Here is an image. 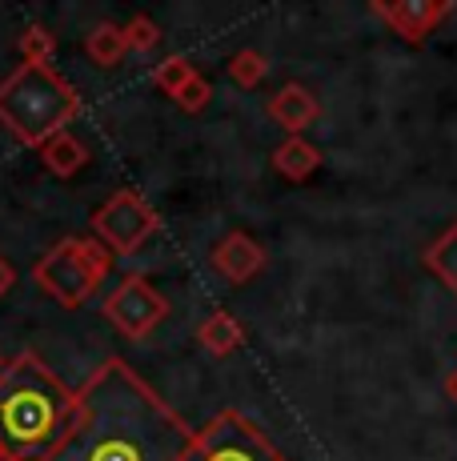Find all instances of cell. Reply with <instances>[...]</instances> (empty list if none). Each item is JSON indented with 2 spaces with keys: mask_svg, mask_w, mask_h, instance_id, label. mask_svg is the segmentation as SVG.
<instances>
[{
  "mask_svg": "<svg viewBox=\"0 0 457 461\" xmlns=\"http://www.w3.org/2000/svg\"><path fill=\"white\" fill-rule=\"evenodd\" d=\"M209 261H213V269L221 273L228 285H249V281L265 269V249H261L249 233L237 229V233H228L213 245V257H209Z\"/></svg>",
  "mask_w": 457,
  "mask_h": 461,
  "instance_id": "9",
  "label": "cell"
},
{
  "mask_svg": "<svg viewBox=\"0 0 457 461\" xmlns=\"http://www.w3.org/2000/svg\"><path fill=\"white\" fill-rule=\"evenodd\" d=\"M173 101H177V104H181V109H184V113H201V109H205V104H209V101H213V85H209V81H205V77H201V73H197V77H193V81H189V85H184V88H181V93H177V96H173Z\"/></svg>",
  "mask_w": 457,
  "mask_h": 461,
  "instance_id": "20",
  "label": "cell"
},
{
  "mask_svg": "<svg viewBox=\"0 0 457 461\" xmlns=\"http://www.w3.org/2000/svg\"><path fill=\"white\" fill-rule=\"evenodd\" d=\"M81 418V385H65L37 353H16L0 374V457L49 461Z\"/></svg>",
  "mask_w": 457,
  "mask_h": 461,
  "instance_id": "2",
  "label": "cell"
},
{
  "mask_svg": "<svg viewBox=\"0 0 457 461\" xmlns=\"http://www.w3.org/2000/svg\"><path fill=\"white\" fill-rule=\"evenodd\" d=\"M193 425L137 374L109 357L81 385V418L49 461H181Z\"/></svg>",
  "mask_w": 457,
  "mask_h": 461,
  "instance_id": "1",
  "label": "cell"
},
{
  "mask_svg": "<svg viewBox=\"0 0 457 461\" xmlns=\"http://www.w3.org/2000/svg\"><path fill=\"white\" fill-rule=\"evenodd\" d=\"M265 113L273 117V125H281L289 132V137H301V132L321 117V101L305 85H285L269 96Z\"/></svg>",
  "mask_w": 457,
  "mask_h": 461,
  "instance_id": "10",
  "label": "cell"
},
{
  "mask_svg": "<svg viewBox=\"0 0 457 461\" xmlns=\"http://www.w3.org/2000/svg\"><path fill=\"white\" fill-rule=\"evenodd\" d=\"M181 461H285V454L241 410H221L205 429L193 433Z\"/></svg>",
  "mask_w": 457,
  "mask_h": 461,
  "instance_id": "5",
  "label": "cell"
},
{
  "mask_svg": "<svg viewBox=\"0 0 457 461\" xmlns=\"http://www.w3.org/2000/svg\"><path fill=\"white\" fill-rule=\"evenodd\" d=\"M4 366H8V361H4V353H0V374H4Z\"/></svg>",
  "mask_w": 457,
  "mask_h": 461,
  "instance_id": "23",
  "label": "cell"
},
{
  "mask_svg": "<svg viewBox=\"0 0 457 461\" xmlns=\"http://www.w3.org/2000/svg\"><path fill=\"white\" fill-rule=\"evenodd\" d=\"M161 229V217L140 193L121 189L93 212V237L104 245L112 257H133L148 237Z\"/></svg>",
  "mask_w": 457,
  "mask_h": 461,
  "instance_id": "6",
  "label": "cell"
},
{
  "mask_svg": "<svg viewBox=\"0 0 457 461\" xmlns=\"http://www.w3.org/2000/svg\"><path fill=\"white\" fill-rule=\"evenodd\" d=\"M273 168L285 176V181L301 185V181H309V176L321 168V149L309 145L305 137H285L273 149Z\"/></svg>",
  "mask_w": 457,
  "mask_h": 461,
  "instance_id": "12",
  "label": "cell"
},
{
  "mask_svg": "<svg viewBox=\"0 0 457 461\" xmlns=\"http://www.w3.org/2000/svg\"><path fill=\"white\" fill-rule=\"evenodd\" d=\"M125 29V44L133 52H153L157 44H161V29H157V21L153 16H145V13H137L129 24H121Z\"/></svg>",
  "mask_w": 457,
  "mask_h": 461,
  "instance_id": "19",
  "label": "cell"
},
{
  "mask_svg": "<svg viewBox=\"0 0 457 461\" xmlns=\"http://www.w3.org/2000/svg\"><path fill=\"white\" fill-rule=\"evenodd\" d=\"M57 60V41H52L49 29L32 24V29L21 32V65H40V68H52Z\"/></svg>",
  "mask_w": 457,
  "mask_h": 461,
  "instance_id": "18",
  "label": "cell"
},
{
  "mask_svg": "<svg viewBox=\"0 0 457 461\" xmlns=\"http://www.w3.org/2000/svg\"><path fill=\"white\" fill-rule=\"evenodd\" d=\"M0 461H4V457H0Z\"/></svg>",
  "mask_w": 457,
  "mask_h": 461,
  "instance_id": "24",
  "label": "cell"
},
{
  "mask_svg": "<svg viewBox=\"0 0 457 461\" xmlns=\"http://www.w3.org/2000/svg\"><path fill=\"white\" fill-rule=\"evenodd\" d=\"M228 81L233 85H241V88H257L261 81H265V73H269V60L261 57L257 49H237L233 57H228Z\"/></svg>",
  "mask_w": 457,
  "mask_h": 461,
  "instance_id": "17",
  "label": "cell"
},
{
  "mask_svg": "<svg viewBox=\"0 0 457 461\" xmlns=\"http://www.w3.org/2000/svg\"><path fill=\"white\" fill-rule=\"evenodd\" d=\"M421 261L429 265V273H437V277H442L445 285L457 294V217H453V225L445 229L434 245H429Z\"/></svg>",
  "mask_w": 457,
  "mask_h": 461,
  "instance_id": "15",
  "label": "cell"
},
{
  "mask_svg": "<svg viewBox=\"0 0 457 461\" xmlns=\"http://www.w3.org/2000/svg\"><path fill=\"white\" fill-rule=\"evenodd\" d=\"M85 52H89V60L93 65H101V68H112L121 57L129 52V44H125V29L121 24H112V21H101L96 29L85 37Z\"/></svg>",
  "mask_w": 457,
  "mask_h": 461,
  "instance_id": "14",
  "label": "cell"
},
{
  "mask_svg": "<svg viewBox=\"0 0 457 461\" xmlns=\"http://www.w3.org/2000/svg\"><path fill=\"white\" fill-rule=\"evenodd\" d=\"M450 13L453 0H373V16L406 44H421Z\"/></svg>",
  "mask_w": 457,
  "mask_h": 461,
  "instance_id": "8",
  "label": "cell"
},
{
  "mask_svg": "<svg viewBox=\"0 0 457 461\" xmlns=\"http://www.w3.org/2000/svg\"><path fill=\"white\" fill-rule=\"evenodd\" d=\"M112 257L96 237H65L32 265V281L65 309H81L109 281Z\"/></svg>",
  "mask_w": 457,
  "mask_h": 461,
  "instance_id": "4",
  "label": "cell"
},
{
  "mask_svg": "<svg viewBox=\"0 0 457 461\" xmlns=\"http://www.w3.org/2000/svg\"><path fill=\"white\" fill-rule=\"evenodd\" d=\"M197 345L209 353V357H233V353L245 345V325L237 321L233 313L217 309V313H209L205 321H201Z\"/></svg>",
  "mask_w": 457,
  "mask_h": 461,
  "instance_id": "11",
  "label": "cell"
},
{
  "mask_svg": "<svg viewBox=\"0 0 457 461\" xmlns=\"http://www.w3.org/2000/svg\"><path fill=\"white\" fill-rule=\"evenodd\" d=\"M13 285H16V269H13V265H8V257L0 253V297H4Z\"/></svg>",
  "mask_w": 457,
  "mask_h": 461,
  "instance_id": "21",
  "label": "cell"
},
{
  "mask_svg": "<svg viewBox=\"0 0 457 461\" xmlns=\"http://www.w3.org/2000/svg\"><path fill=\"white\" fill-rule=\"evenodd\" d=\"M193 77H197V65H193L184 52H173V57H165V60H157L153 65V85L161 88L165 96H177Z\"/></svg>",
  "mask_w": 457,
  "mask_h": 461,
  "instance_id": "16",
  "label": "cell"
},
{
  "mask_svg": "<svg viewBox=\"0 0 457 461\" xmlns=\"http://www.w3.org/2000/svg\"><path fill=\"white\" fill-rule=\"evenodd\" d=\"M445 393H450V397H453V402H457V369H453V374H450V377H445Z\"/></svg>",
  "mask_w": 457,
  "mask_h": 461,
  "instance_id": "22",
  "label": "cell"
},
{
  "mask_svg": "<svg viewBox=\"0 0 457 461\" xmlns=\"http://www.w3.org/2000/svg\"><path fill=\"white\" fill-rule=\"evenodd\" d=\"M101 313H104V321H112V330L121 337L145 341V337H153L165 325V317H169V297H165L148 277L129 273V277L104 297Z\"/></svg>",
  "mask_w": 457,
  "mask_h": 461,
  "instance_id": "7",
  "label": "cell"
},
{
  "mask_svg": "<svg viewBox=\"0 0 457 461\" xmlns=\"http://www.w3.org/2000/svg\"><path fill=\"white\" fill-rule=\"evenodd\" d=\"M76 113H81V96L57 68L16 65V73L0 85V125L21 145L40 149L49 137L65 132Z\"/></svg>",
  "mask_w": 457,
  "mask_h": 461,
  "instance_id": "3",
  "label": "cell"
},
{
  "mask_svg": "<svg viewBox=\"0 0 457 461\" xmlns=\"http://www.w3.org/2000/svg\"><path fill=\"white\" fill-rule=\"evenodd\" d=\"M40 161L52 176H76L85 165H89V149L81 145V137H73V132H57V137H49L45 145L37 149Z\"/></svg>",
  "mask_w": 457,
  "mask_h": 461,
  "instance_id": "13",
  "label": "cell"
}]
</instances>
